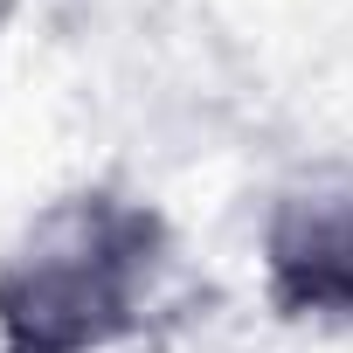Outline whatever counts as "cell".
<instances>
[{
  "label": "cell",
  "mask_w": 353,
  "mask_h": 353,
  "mask_svg": "<svg viewBox=\"0 0 353 353\" xmlns=\"http://www.w3.org/2000/svg\"><path fill=\"white\" fill-rule=\"evenodd\" d=\"M256 270L277 319L353 332V159H305L263 201Z\"/></svg>",
  "instance_id": "7a4b0ae2"
},
{
  "label": "cell",
  "mask_w": 353,
  "mask_h": 353,
  "mask_svg": "<svg viewBox=\"0 0 353 353\" xmlns=\"http://www.w3.org/2000/svg\"><path fill=\"white\" fill-rule=\"evenodd\" d=\"M166 263L173 229L132 188L42 201L0 250V353H118L145 332Z\"/></svg>",
  "instance_id": "6da1fadb"
}]
</instances>
